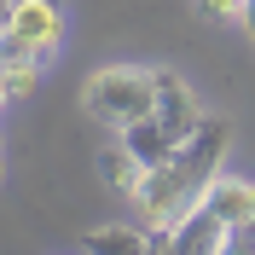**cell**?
I'll use <instances>...</instances> for the list:
<instances>
[{"mask_svg": "<svg viewBox=\"0 0 255 255\" xmlns=\"http://www.w3.org/2000/svg\"><path fill=\"white\" fill-rule=\"evenodd\" d=\"M226 145H232L226 116H203L197 133H191L168 162L145 168L139 191H133V221H139L145 232H174L191 209L203 203V191L215 186V174H221V162H226Z\"/></svg>", "mask_w": 255, "mask_h": 255, "instance_id": "1", "label": "cell"}, {"mask_svg": "<svg viewBox=\"0 0 255 255\" xmlns=\"http://www.w3.org/2000/svg\"><path fill=\"white\" fill-rule=\"evenodd\" d=\"M81 105H87L93 122H105V128L122 133L128 122H139V116L157 111V70H151V64H105V70L87 76Z\"/></svg>", "mask_w": 255, "mask_h": 255, "instance_id": "2", "label": "cell"}, {"mask_svg": "<svg viewBox=\"0 0 255 255\" xmlns=\"http://www.w3.org/2000/svg\"><path fill=\"white\" fill-rule=\"evenodd\" d=\"M64 35H70L64 0H12L0 23V58H29L47 70L64 52Z\"/></svg>", "mask_w": 255, "mask_h": 255, "instance_id": "3", "label": "cell"}, {"mask_svg": "<svg viewBox=\"0 0 255 255\" xmlns=\"http://www.w3.org/2000/svg\"><path fill=\"white\" fill-rule=\"evenodd\" d=\"M157 116L174 139H191L197 133V122H203V99L191 93V81H180L174 70H157Z\"/></svg>", "mask_w": 255, "mask_h": 255, "instance_id": "4", "label": "cell"}, {"mask_svg": "<svg viewBox=\"0 0 255 255\" xmlns=\"http://www.w3.org/2000/svg\"><path fill=\"white\" fill-rule=\"evenodd\" d=\"M87 255H151V232L139 221H116V226H93L87 232Z\"/></svg>", "mask_w": 255, "mask_h": 255, "instance_id": "5", "label": "cell"}, {"mask_svg": "<svg viewBox=\"0 0 255 255\" xmlns=\"http://www.w3.org/2000/svg\"><path fill=\"white\" fill-rule=\"evenodd\" d=\"M99 180H105L111 191H122V197H133V191H139V180H145V162L133 157L122 139H111L105 151H99Z\"/></svg>", "mask_w": 255, "mask_h": 255, "instance_id": "6", "label": "cell"}, {"mask_svg": "<svg viewBox=\"0 0 255 255\" xmlns=\"http://www.w3.org/2000/svg\"><path fill=\"white\" fill-rule=\"evenodd\" d=\"M203 203L215 209V215H221L226 226H238V221H250V180H238V174H215V186L203 191Z\"/></svg>", "mask_w": 255, "mask_h": 255, "instance_id": "7", "label": "cell"}, {"mask_svg": "<svg viewBox=\"0 0 255 255\" xmlns=\"http://www.w3.org/2000/svg\"><path fill=\"white\" fill-rule=\"evenodd\" d=\"M0 81H6V99L23 105V99L41 87V64H29V58H0Z\"/></svg>", "mask_w": 255, "mask_h": 255, "instance_id": "8", "label": "cell"}, {"mask_svg": "<svg viewBox=\"0 0 255 255\" xmlns=\"http://www.w3.org/2000/svg\"><path fill=\"white\" fill-rule=\"evenodd\" d=\"M203 23H244V6L238 0H191Z\"/></svg>", "mask_w": 255, "mask_h": 255, "instance_id": "9", "label": "cell"}, {"mask_svg": "<svg viewBox=\"0 0 255 255\" xmlns=\"http://www.w3.org/2000/svg\"><path fill=\"white\" fill-rule=\"evenodd\" d=\"M250 221H255V180H250Z\"/></svg>", "mask_w": 255, "mask_h": 255, "instance_id": "10", "label": "cell"}, {"mask_svg": "<svg viewBox=\"0 0 255 255\" xmlns=\"http://www.w3.org/2000/svg\"><path fill=\"white\" fill-rule=\"evenodd\" d=\"M6 105H12V99H6V81H0V111H6Z\"/></svg>", "mask_w": 255, "mask_h": 255, "instance_id": "11", "label": "cell"}, {"mask_svg": "<svg viewBox=\"0 0 255 255\" xmlns=\"http://www.w3.org/2000/svg\"><path fill=\"white\" fill-rule=\"evenodd\" d=\"M6 6H12V0H0V23H6Z\"/></svg>", "mask_w": 255, "mask_h": 255, "instance_id": "12", "label": "cell"}, {"mask_svg": "<svg viewBox=\"0 0 255 255\" xmlns=\"http://www.w3.org/2000/svg\"><path fill=\"white\" fill-rule=\"evenodd\" d=\"M0 180H6V162H0Z\"/></svg>", "mask_w": 255, "mask_h": 255, "instance_id": "13", "label": "cell"}, {"mask_svg": "<svg viewBox=\"0 0 255 255\" xmlns=\"http://www.w3.org/2000/svg\"><path fill=\"white\" fill-rule=\"evenodd\" d=\"M238 6H244V0H238Z\"/></svg>", "mask_w": 255, "mask_h": 255, "instance_id": "14", "label": "cell"}]
</instances>
